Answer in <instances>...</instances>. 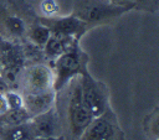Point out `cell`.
Listing matches in <instances>:
<instances>
[{
	"mask_svg": "<svg viewBox=\"0 0 159 140\" xmlns=\"http://www.w3.org/2000/svg\"><path fill=\"white\" fill-rule=\"evenodd\" d=\"M26 33H27L30 41H31L34 45L39 46V47H43L45 43L47 42V40H48L50 36H51L50 30H48L43 24H41L40 21H39L37 24L32 25V26L26 31Z\"/></svg>",
	"mask_w": 159,
	"mask_h": 140,
	"instance_id": "7c38bea8",
	"label": "cell"
},
{
	"mask_svg": "<svg viewBox=\"0 0 159 140\" xmlns=\"http://www.w3.org/2000/svg\"><path fill=\"white\" fill-rule=\"evenodd\" d=\"M0 118L2 119L4 125H17V124L27 123L31 116L29 115L25 108H21V109H15V110H7Z\"/></svg>",
	"mask_w": 159,
	"mask_h": 140,
	"instance_id": "9a60e30c",
	"label": "cell"
},
{
	"mask_svg": "<svg viewBox=\"0 0 159 140\" xmlns=\"http://www.w3.org/2000/svg\"><path fill=\"white\" fill-rule=\"evenodd\" d=\"M5 97L7 100L9 110H15V109H21L24 108V95L15 92V90H6Z\"/></svg>",
	"mask_w": 159,
	"mask_h": 140,
	"instance_id": "2e32d148",
	"label": "cell"
},
{
	"mask_svg": "<svg viewBox=\"0 0 159 140\" xmlns=\"http://www.w3.org/2000/svg\"><path fill=\"white\" fill-rule=\"evenodd\" d=\"M56 92L53 89L40 92V93H25L24 94V108L30 116H35L53 108Z\"/></svg>",
	"mask_w": 159,
	"mask_h": 140,
	"instance_id": "9c48e42d",
	"label": "cell"
},
{
	"mask_svg": "<svg viewBox=\"0 0 159 140\" xmlns=\"http://www.w3.org/2000/svg\"><path fill=\"white\" fill-rule=\"evenodd\" d=\"M113 4H117V5H123V6H130L134 9V0H108Z\"/></svg>",
	"mask_w": 159,
	"mask_h": 140,
	"instance_id": "ffe728a7",
	"label": "cell"
},
{
	"mask_svg": "<svg viewBox=\"0 0 159 140\" xmlns=\"http://www.w3.org/2000/svg\"><path fill=\"white\" fill-rule=\"evenodd\" d=\"M158 0H134V9L144 11H154L157 9Z\"/></svg>",
	"mask_w": 159,
	"mask_h": 140,
	"instance_id": "ac0fdd59",
	"label": "cell"
},
{
	"mask_svg": "<svg viewBox=\"0 0 159 140\" xmlns=\"http://www.w3.org/2000/svg\"><path fill=\"white\" fill-rule=\"evenodd\" d=\"M40 9L43 16L50 17V16H56L58 11V5L56 0H42V2L40 4Z\"/></svg>",
	"mask_w": 159,
	"mask_h": 140,
	"instance_id": "e0dca14e",
	"label": "cell"
},
{
	"mask_svg": "<svg viewBox=\"0 0 159 140\" xmlns=\"http://www.w3.org/2000/svg\"><path fill=\"white\" fill-rule=\"evenodd\" d=\"M0 136L2 140H31L32 134L27 123L17 125H4L0 128Z\"/></svg>",
	"mask_w": 159,
	"mask_h": 140,
	"instance_id": "8fae6325",
	"label": "cell"
},
{
	"mask_svg": "<svg viewBox=\"0 0 159 140\" xmlns=\"http://www.w3.org/2000/svg\"><path fill=\"white\" fill-rule=\"evenodd\" d=\"M1 73H2V61L0 58V76H1Z\"/></svg>",
	"mask_w": 159,
	"mask_h": 140,
	"instance_id": "7402d4cb",
	"label": "cell"
},
{
	"mask_svg": "<svg viewBox=\"0 0 159 140\" xmlns=\"http://www.w3.org/2000/svg\"><path fill=\"white\" fill-rule=\"evenodd\" d=\"M158 119L159 112L158 107H155L152 112H149L143 120V129L149 138V140H158Z\"/></svg>",
	"mask_w": 159,
	"mask_h": 140,
	"instance_id": "4fadbf2b",
	"label": "cell"
},
{
	"mask_svg": "<svg viewBox=\"0 0 159 140\" xmlns=\"http://www.w3.org/2000/svg\"><path fill=\"white\" fill-rule=\"evenodd\" d=\"M4 26L7 30V32L12 36L16 37H21L26 33L27 28H26V24L24 22L22 19H20L19 16L15 15H9L4 19Z\"/></svg>",
	"mask_w": 159,
	"mask_h": 140,
	"instance_id": "5bb4252c",
	"label": "cell"
},
{
	"mask_svg": "<svg viewBox=\"0 0 159 140\" xmlns=\"http://www.w3.org/2000/svg\"><path fill=\"white\" fill-rule=\"evenodd\" d=\"M31 140H60L58 136H35Z\"/></svg>",
	"mask_w": 159,
	"mask_h": 140,
	"instance_id": "44dd1931",
	"label": "cell"
},
{
	"mask_svg": "<svg viewBox=\"0 0 159 140\" xmlns=\"http://www.w3.org/2000/svg\"><path fill=\"white\" fill-rule=\"evenodd\" d=\"M88 56L76 42L61 56L53 61V90L57 93L62 90L72 79L81 77L88 72Z\"/></svg>",
	"mask_w": 159,
	"mask_h": 140,
	"instance_id": "7a4b0ae2",
	"label": "cell"
},
{
	"mask_svg": "<svg viewBox=\"0 0 159 140\" xmlns=\"http://www.w3.org/2000/svg\"><path fill=\"white\" fill-rule=\"evenodd\" d=\"M92 119H93L92 114L89 113V110L83 103L82 94H81V84L78 79L72 85L71 94L68 98V104H67L68 129L75 140H78L80 135L83 133V130L91 123Z\"/></svg>",
	"mask_w": 159,
	"mask_h": 140,
	"instance_id": "277c9868",
	"label": "cell"
},
{
	"mask_svg": "<svg viewBox=\"0 0 159 140\" xmlns=\"http://www.w3.org/2000/svg\"><path fill=\"white\" fill-rule=\"evenodd\" d=\"M133 7L113 4L108 0H73L72 15L89 28L120 17Z\"/></svg>",
	"mask_w": 159,
	"mask_h": 140,
	"instance_id": "6da1fadb",
	"label": "cell"
},
{
	"mask_svg": "<svg viewBox=\"0 0 159 140\" xmlns=\"http://www.w3.org/2000/svg\"><path fill=\"white\" fill-rule=\"evenodd\" d=\"M21 81L25 93L51 90L53 89V71L43 63L32 64L24 71Z\"/></svg>",
	"mask_w": 159,
	"mask_h": 140,
	"instance_id": "52a82bcc",
	"label": "cell"
},
{
	"mask_svg": "<svg viewBox=\"0 0 159 140\" xmlns=\"http://www.w3.org/2000/svg\"><path fill=\"white\" fill-rule=\"evenodd\" d=\"M76 42H80V41L73 40V38H67V37H60V36L51 35L42 48H43L45 56L47 58L55 61L58 56H61L65 51H67Z\"/></svg>",
	"mask_w": 159,
	"mask_h": 140,
	"instance_id": "30bf717a",
	"label": "cell"
},
{
	"mask_svg": "<svg viewBox=\"0 0 159 140\" xmlns=\"http://www.w3.org/2000/svg\"><path fill=\"white\" fill-rule=\"evenodd\" d=\"M29 129L35 136H57L60 129V119L55 108L31 116L27 121Z\"/></svg>",
	"mask_w": 159,
	"mask_h": 140,
	"instance_id": "ba28073f",
	"label": "cell"
},
{
	"mask_svg": "<svg viewBox=\"0 0 159 140\" xmlns=\"http://www.w3.org/2000/svg\"><path fill=\"white\" fill-rule=\"evenodd\" d=\"M78 140H124V133L111 105L91 120Z\"/></svg>",
	"mask_w": 159,
	"mask_h": 140,
	"instance_id": "3957f363",
	"label": "cell"
},
{
	"mask_svg": "<svg viewBox=\"0 0 159 140\" xmlns=\"http://www.w3.org/2000/svg\"><path fill=\"white\" fill-rule=\"evenodd\" d=\"M51 32V35L78 40L89 30V27L72 14L66 16H41L39 20Z\"/></svg>",
	"mask_w": 159,
	"mask_h": 140,
	"instance_id": "8992f818",
	"label": "cell"
},
{
	"mask_svg": "<svg viewBox=\"0 0 159 140\" xmlns=\"http://www.w3.org/2000/svg\"><path fill=\"white\" fill-rule=\"evenodd\" d=\"M7 110H9V105L5 97V92H0V116L4 115Z\"/></svg>",
	"mask_w": 159,
	"mask_h": 140,
	"instance_id": "d6986e66",
	"label": "cell"
},
{
	"mask_svg": "<svg viewBox=\"0 0 159 140\" xmlns=\"http://www.w3.org/2000/svg\"><path fill=\"white\" fill-rule=\"evenodd\" d=\"M80 84H81V94L84 105L92 114V116H97L102 114L108 107H109V94L107 87L94 79L89 72L84 73L80 77Z\"/></svg>",
	"mask_w": 159,
	"mask_h": 140,
	"instance_id": "5b68a950",
	"label": "cell"
}]
</instances>
